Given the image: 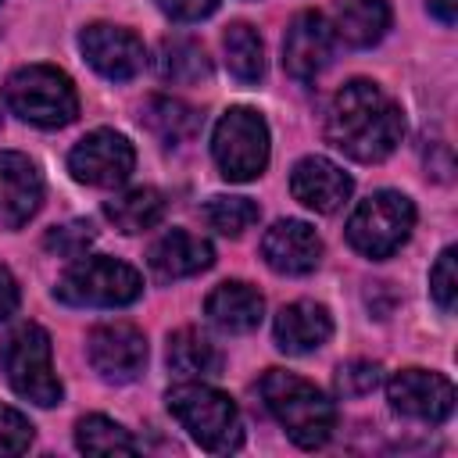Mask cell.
I'll use <instances>...</instances> for the list:
<instances>
[{"label":"cell","mask_w":458,"mask_h":458,"mask_svg":"<svg viewBox=\"0 0 458 458\" xmlns=\"http://www.w3.org/2000/svg\"><path fill=\"white\" fill-rule=\"evenodd\" d=\"M326 136L347 157L376 165L397 150L404 136V114L376 82L354 79L333 97L326 114Z\"/></svg>","instance_id":"6da1fadb"},{"label":"cell","mask_w":458,"mask_h":458,"mask_svg":"<svg viewBox=\"0 0 458 458\" xmlns=\"http://www.w3.org/2000/svg\"><path fill=\"white\" fill-rule=\"evenodd\" d=\"M261 390V401L265 408L276 415V422L290 433V440L297 447H322L329 437H333V426H336V408L333 401L315 386L308 383L304 376L297 372H286V369H268L258 383Z\"/></svg>","instance_id":"7a4b0ae2"},{"label":"cell","mask_w":458,"mask_h":458,"mask_svg":"<svg viewBox=\"0 0 458 458\" xmlns=\"http://www.w3.org/2000/svg\"><path fill=\"white\" fill-rule=\"evenodd\" d=\"M168 411L179 419V426L204 451L225 454V451H236L243 440L240 411H236L233 397L200 383V379H186V383L172 386L168 390Z\"/></svg>","instance_id":"3957f363"},{"label":"cell","mask_w":458,"mask_h":458,"mask_svg":"<svg viewBox=\"0 0 458 458\" xmlns=\"http://www.w3.org/2000/svg\"><path fill=\"white\" fill-rule=\"evenodd\" d=\"M7 107L39 129H61L79 114V93L72 79L54 64H25L4 86Z\"/></svg>","instance_id":"277c9868"},{"label":"cell","mask_w":458,"mask_h":458,"mask_svg":"<svg viewBox=\"0 0 458 458\" xmlns=\"http://www.w3.org/2000/svg\"><path fill=\"white\" fill-rule=\"evenodd\" d=\"M0 369L14 386V394H21L25 401L39 408H50L61 401V379L50 358V333L43 326L25 322L14 333H7L0 344Z\"/></svg>","instance_id":"5b68a950"},{"label":"cell","mask_w":458,"mask_h":458,"mask_svg":"<svg viewBox=\"0 0 458 458\" xmlns=\"http://www.w3.org/2000/svg\"><path fill=\"white\" fill-rule=\"evenodd\" d=\"M140 293V272L118 258H79L57 283V297L75 308H122Z\"/></svg>","instance_id":"8992f818"},{"label":"cell","mask_w":458,"mask_h":458,"mask_svg":"<svg viewBox=\"0 0 458 458\" xmlns=\"http://www.w3.org/2000/svg\"><path fill=\"white\" fill-rule=\"evenodd\" d=\"M211 154L225 179L250 182L268 165V125L254 107H229L215 132H211Z\"/></svg>","instance_id":"52a82bcc"},{"label":"cell","mask_w":458,"mask_h":458,"mask_svg":"<svg viewBox=\"0 0 458 458\" xmlns=\"http://www.w3.org/2000/svg\"><path fill=\"white\" fill-rule=\"evenodd\" d=\"M415 225V204L397 190L365 197L347 218V240L365 258H390Z\"/></svg>","instance_id":"ba28073f"},{"label":"cell","mask_w":458,"mask_h":458,"mask_svg":"<svg viewBox=\"0 0 458 458\" xmlns=\"http://www.w3.org/2000/svg\"><path fill=\"white\" fill-rule=\"evenodd\" d=\"M132 165H136V150L114 129H93V132H86L72 147V154H68L72 175L79 182H86V186H104V190L125 182L129 172H132Z\"/></svg>","instance_id":"9c48e42d"},{"label":"cell","mask_w":458,"mask_h":458,"mask_svg":"<svg viewBox=\"0 0 458 458\" xmlns=\"http://www.w3.org/2000/svg\"><path fill=\"white\" fill-rule=\"evenodd\" d=\"M86 354H89V365L104 379L129 383L147 365V340L132 322H104L89 333Z\"/></svg>","instance_id":"30bf717a"},{"label":"cell","mask_w":458,"mask_h":458,"mask_svg":"<svg viewBox=\"0 0 458 458\" xmlns=\"http://www.w3.org/2000/svg\"><path fill=\"white\" fill-rule=\"evenodd\" d=\"M386 397L394 404V411L419 419V422H444L454 411V386L447 376L440 372H426V369H401L394 372V379L386 383Z\"/></svg>","instance_id":"8fae6325"},{"label":"cell","mask_w":458,"mask_h":458,"mask_svg":"<svg viewBox=\"0 0 458 458\" xmlns=\"http://www.w3.org/2000/svg\"><path fill=\"white\" fill-rule=\"evenodd\" d=\"M79 47L86 54V61L111 82H125L132 75L143 72V43L136 32L122 29V25H107V21H97V25H86L82 36H79Z\"/></svg>","instance_id":"7c38bea8"},{"label":"cell","mask_w":458,"mask_h":458,"mask_svg":"<svg viewBox=\"0 0 458 458\" xmlns=\"http://www.w3.org/2000/svg\"><path fill=\"white\" fill-rule=\"evenodd\" d=\"M333 25L326 21V14L318 11H301L286 36H283V68L301 79V82H311L333 57Z\"/></svg>","instance_id":"4fadbf2b"},{"label":"cell","mask_w":458,"mask_h":458,"mask_svg":"<svg viewBox=\"0 0 458 458\" xmlns=\"http://www.w3.org/2000/svg\"><path fill=\"white\" fill-rule=\"evenodd\" d=\"M39 204H43L39 168L18 150H0V222L7 229H18L39 211Z\"/></svg>","instance_id":"5bb4252c"},{"label":"cell","mask_w":458,"mask_h":458,"mask_svg":"<svg viewBox=\"0 0 458 458\" xmlns=\"http://www.w3.org/2000/svg\"><path fill=\"white\" fill-rule=\"evenodd\" d=\"M261 254L268 261V268L283 272V276H304L315 272L322 261V240L318 233L301 222V218H283L276 222L265 240H261Z\"/></svg>","instance_id":"9a60e30c"},{"label":"cell","mask_w":458,"mask_h":458,"mask_svg":"<svg viewBox=\"0 0 458 458\" xmlns=\"http://www.w3.org/2000/svg\"><path fill=\"white\" fill-rule=\"evenodd\" d=\"M290 190H293V197L304 208H311L318 215H333L351 197L354 182H351V175L340 165H333L329 157H315L311 154V157H304V161L293 165Z\"/></svg>","instance_id":"2e32d148"},{"label":"cell","mask_w":458,"mask_h":458,"mask_svg":"<svg viewBox=\"0 0 458 458\" xmlns=\"http://www.w3.org/2000/svg\"><path fill=\"white\" fill-rule=\"evenodd\" d=\"M215 250L204 236L190 233V229H168L154 247H150V268L161 279H186L197 276L204 268H211Z\"/></svg>","instance_id":"e0dca14e"},{"label":"cell","mask_w":458,"mask_h":458,"mask_svg":"<svg viewBox=\"0 0 458 458\" xmlns=\"http://www.w3.org/2000/svg\"><path fill=\"white\" fill-rule=\"evenodd\" d=\"M333 336V318L315 301H293L276 315V344L286 354H308Z\"/></svg>","instance_id":"ac0fdd59"},{"label":"cell","mask_w":458,"mask_h":458,"mask_svg":"<svg viewBox=\"0 0 458 458\" xmlns=\"http://www.w3.org/2000/svg\"><path fill=\"white\" fill-rule=\"evenodd\" d=\"M204 311L225 333H250L265 315V297L247 283H218L208 293Z\"/></svg>","instance_id":"d6986e66"},{"label":"cell","mask_w":458,"mask_h":458,"mask_svg":"<svg viewBox=\"0 0 458 458\" xmlns=\"http://www.w3.org/2000/svg\"><path fill=\"white\" fill-rule=\"evenodd\" d=\"M390 29V4L386 0H340L333 32L351 47H372Z\"/></svg>","instance_id":"ffe728a7"},{"label":"cell","mask_w":458,"mask_h":458,"mask_svg":"<svg viewBox=\"0 0 458 458\" xmlns=\"http://www.w3.org/2000/svg\"><path fill=\"white\" fill-rule=\"evenodd\" d=\"M168 365L182 379H204L222 369V354L200 329L186 326V329L172 333V340H168Z\"/></svg>","instance_id":"44dd1931"},{"label":"cell","mask_w":458,"mask_h":458,"mask_svg":"<svg viewBox=\"0 0 458 458\" xmlns=\"http://www.w3.org/2000/svg\"><path fill=\"white\" fill-rule=\"evenodd\" d=\"M104 215L122 233H143L165 218V197L154 186H136V190H125L122 197H111L104 204Z\"/></svg>","instance_id":"7402d4cb"},{"label":"cell","mask_w":458,"mask_h":458,"mask_svg":"<svg viewBox=\"0 0 458 458\" xmlns=\"http://www.w3.org/2000/svg\"><path fill=\"white\" fill-rule=\"evenodd\" d=\"M140 118L161 143H182L200 129V114L175 97H150Z\"/></svg>","instance_id":"603a6c76"},{"label":"cell","mask_w":458,"mask_h":458,"mask_svg":"<svg viewBox=\"0 0 458 458\" xmlns=\"http://www.w3.org/2000/svg\"><path fill=\"white\" fill-rule=\"evenodd\" d=\"M157 72L165 82H200L211 75V61L204 54V47L197 39H186V36H172V39H161V50H157Z\"/></svg>","instance_id":"cb8c5ba5"},{"label":"cell","mask_w":458,"mask_h":458,"mask_svg":"<svg viewBox=\"0 0 458 458\" xmlns=\"http://www.w3.org/2000/svg\"><path fill=\"white\" fill-rule=\"evenodd\" d=\"M222 47H225V64L240 82H258L265 75V47L247 21H233L222 36Z\"/></svg>","instance_id":"d4e9b609"},{"label":"cell","mask_w":458,"mask_h":458,"mask_svg":"<svg viewBox=\"0 0 458 458\" xmlns=\"http://www.w3.org/2000/svg\"><path fill=\"white\" fill-rule=\"evenodd\" d=\"M75 444L86 454H132L136 451V440L129 437V429H122L107 415H86V419H79Z\"/></svg>","instance_id":"484cf974"},{"label":"cell","mask_w":458,"mask_h":458,"mask_svg":"<svg viewBox=\"0 0 458 458\" xmlns=\"http://www.w3.org/2000/svg\"><path fill=\"white\" fill-rule=\"evenodd\" d=\"M258 204L250 200V197H225V193H218V197H211L208 204H204V222L215 229V233H222V236H240V233H247L254 222H258Z\"/></svg>","instance_id":"4316f807"},{"label":"cell","mask_w":458,"mask_h":458,"mask_svg":"<svg viewBox=\"0 0 458 458\" xmlns=\"http://www.w3.org/2000/svg\"><path fill=\"white\" fill-rule=\"evenodd\" d=\"M43 243H47V250L57 254V258H82L86 247L93 243V225H89V222H64V225H54Z\"/></svg>","instance_id":"83f0119b"},{"label":"cell","mask_w":458,"mask_h":458,"mask_svg":"<svg viewBox=\"0 0 458 458\" xmlns=\"http://www.w3.org/2000/svg\"><path fill=\"white\" fill-rule=\"evenodd\" d=\"M376 386H379V365L369 358H354L336 372V390L344 397H361V394H372Z\"/></svg>","instance_id":"f1b7e54d"},{"label":"cell","mask_w":458,"mask_h":458,"mask_svg":"<svg viewBox=\"0 0 458 458\" xmlns=\"http://www.w3.org/2000/svg\"><path fill=\"white\" fill-rule=\"evenodd\" d=\"M429 293H433V301L440 304V311H451V308H454V297H458L454 247H447V250L437 258V265H433V272H429Z\"/></svg>","instance_id":"f546056e"},{"label":"cell","mask_w":458,"mask_h":458,"mask_svg":"<svg viewBox=\"0 0 458 458\" xmlns=\"http://www.w3.org/2000/svg\"><path fill=\"white\" fill-rule=\"evenodd\" d=\"M29 444H32V422L21 411L0 404V454H21L29 451Z\"/></svg>","instance_id":"4dcf8cb0"},{"label":"cell","mask_w":458,"mask_h":458,"mask_svg":"<svg viewBox=\"0 0 458 458\" xmlns=\"http://www.w3.org/2000/svg\"><path fill=\"white\" fill-rule=\"evenodd\" d=\"M157 7L175 21H197L208 18L218 7V0H157Z\"/></svg>","instance_id":"1f68e13d"},{"label":"cell","mask_w":458,"mask_h":458,"mask_svg":"<svg viewBox=\"0 0 458 458\" xmlns=\"http://www.w3.org/2000/svg\"><path fill=\"white\" fill-rule=\"evenodd\" d=\"M14 308H18V283H14V276L0 265V322H4L7 315H14Z\"/></svg>","instance_id":"d6a6232c"},{"label":"cell","mask_w":458,"mask_h":458,"mask_svg":"<svg viewBox=\"0 0 458 458\" xmlns=\"http://www.w3.org/2000/svg\"><path fill=\"white\" fill-rule=\"evenodd\" d=\"M429 14H437L444 25H454V18H458V0H429Z\"/></svg>","instance_id":"836d02e7"}]
</instances>
